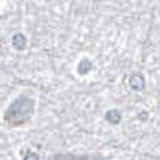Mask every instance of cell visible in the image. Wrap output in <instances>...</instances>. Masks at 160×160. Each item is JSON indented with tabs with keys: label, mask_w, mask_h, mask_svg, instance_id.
Here are the masks:
<instances>
[{
	"label": "cell",
	"mask_w": 160,
	"mask_h": 160,
	"mask_svg": "<svg viewBox=\"0 0 160 160\" xmlns=\"http://www.w3.org/2000/svg\"><path fill=\"white\" fill-rule=\"evenodd\" d=\"M105 118L108 123H111L113 125H117L119 124L120 120H122V113L116 110V108H112V110H108L106 114H105Z\"/></svg>",
	"instance_id": "277c9868"
},
{
	"label": "cell",
	"mask_w": 160,
	"mask_h": 160,
	"mask_svg": "<svg viewBox=\"0 0 160 160\" xmlns=\"http://www.w3.org/2000/svg\"><path fill=\"white\" fill-rule=\"evenodd\" d=\"M35 104L32 98L19 95L16 98L5 112V120L11 127H21L32 118Z\"/></svg>",
	"instance_id": "6da1fadb"
},
{
	"label": "cell",
	"mask_w": 160,
	"mask_h": 160,
	"mask_svg": "<svg viewBox=\"0 0 160 160\" xmlns=\"http://www.w3.org/2000/svg\"><path fill=\"white\" fill-rule=\"evenodd\" d=\"M129 86L134 90H142L146 87V80L141 72H132L129 77Z\"/></svg>",
	"instance_id": "7a4b0ae2"
},
{
	"label": "cell",
	"mask_w": 160,
	"mask_h": 160,
	"mask_svg": "<svg viewBox=\"0 0 160 160\" xmlns=\"http://www.w3.org/2000/svg\"><path fill=\"white\" fill-rule=\"evenodd\" d=\"M92 69H93V64L88 58H83L77 65V72L80 75H87Z\"/></svg>",
	"instance_id": "5b68a950"
},
{
	"label": "cell",
	"mask_w": 160,
	"mask_h": 160,
	"mask_svg": "<svg viewBox=\"0 0 160 160\" xmlns=\"http://www.w3.org/2000/svg\"><path fill=\"white\" fill-rule=\"evenodd\" d=\"M23 160H40V158H39L38 153L29 151V152L25 153V155L23 157Z\"/></svg>",
	"instance_id": "8992f818"
},
{
	"label": "cell",
	"mask_w": 160,
	"mask_h": 160,
	"mask_svg": "<svg viewBox=\"0 0 160 160\" xmlns=\"http://www.w3.org/2000/svg\"><path fill=\"white\" fill-rule=\"evenodd\" d=\"M27 43H28L27 38L22 32H16L12 36V46L18 51H23L24 48L27 47Z\"/></svg>",
	"instance_id": "3957f363"
}]
</instances>
